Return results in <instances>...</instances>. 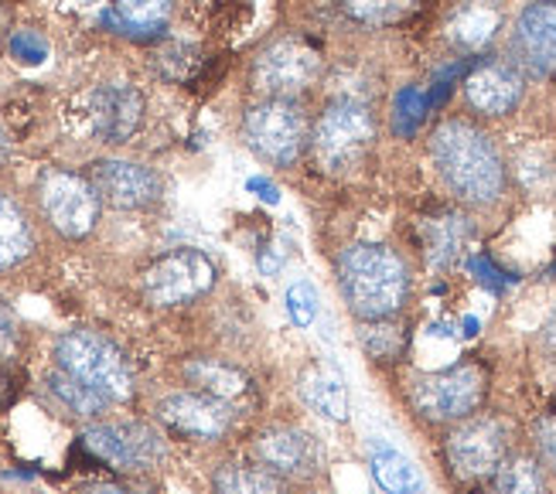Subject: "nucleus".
<instances>
[{
    "instance_id": "18",
    "label": "nucleus",
    "mask_w": 556,
    "mask_h": 494,
    "mask_svg": "<svg viewBox=\"0 0 556 494\" xmlns=\"http://www.w3.org/2000/svg\"><path fill=\"white\" fill-rule=\"evenodd\" d=\"M298 395L304 400L307 409L321 413L328 419H334V423H345V419L352 416V403H349V385L345 379L334 372V368L328 365H318L311 362L301 379H298Z\"/></svg>"
},
{
    "instance_id": "31",
    "label": "nucleus",
    "mask_w": 556,
    "mask_h": 494,
    "mask_svg": "<svg viewBox=\"0 0 556 494\" xmlns=\"http://www.w3.org/2000/svg\"><path fill=\"white\" fill-rule=\"evenodd\" d=\"M287 314L298 328H307L314 314H318V296H314L311 283H294L287 290Z\"/></svg>"
},
{
    "instance_id": "22",
    "label": "nucleus",
    "mask_w": 556,
    "mask_h": 494,
    "mask_svg": "<svg viewBox=\"0 0 556 494\" xmlns=\"http://www.w3.org/2000/svg\"><path fill=\"white\" fill-rule=\"evenodd\" d=\"M424 250H427V259L433 266H451L457 256H462V245L468 239V218L457 215V212H444L438 218H427L424 221Z\"/></svg>"
},
{
    "instance_id": "19",
    "label": "nucleus",
    "mask_w": 556,
    "mask_h": 494,
    "mask_svg": "<svg viewBox=\"0 0 556 494\" xmlns=\"http://www.w3.org/2000/svg\"><path fill=\"white\" fill-rule=\"evenodd\" d=\"M502 24V11L489 0H468L462 4L451 21H447V41L454 48H462V52H481L485 45H492L495 31Z\"/></svg>"
},
{
    "instance_id": "35",
    "label": "nucleus",
    "mask_w": 556,
    "mask_h": 494,
    "mask_svg": "<svg viewBox=\"0 0 556 494\" xmlns=\"http://www.w3.org/2000/svg\"><path fill=\"white\" fill-rule=\"evenodd\" d=\"M543 341H546V349L556 355V311L549 314V320H546V328H543Z\"/></svg>"
},
{
    "instance_id": "7",
    "label": "nucleus",
    "mask_w": 556,
    "mask_h": 494,
    "mask_svg": "<svg viewBox=\"0 0 556 494\" xmlns=\"http://www.w3.org/2000/svg\"><path fill=\"white\" fill-rule=\"evenodd\" d=\"M247 143L256 157L277 167H290L311 140L307 116L298 99H263L247 113Z\"/></svg>"
},
{
    "instance_id": "38",
    "label": "nucleus",
    "mask_w": 556,
    "mask_h": 494,
    "mask_svg": "<svg viewBox=\"0 0 556 494\" xmlns=\"http://www.w3.org/2000/svg\"><path fill=\"white\" fill-rule=\"evenodd\" d=\"M4 35H8V17H4V11H0V45H4Z\"/></svg>"
},
{
    "instance_id": "33",
    "label": "nucleus",
    "mask_w": 556,
    "mask_h": 494,
    "mask_svg": "<svg viewBox=\"0 0 556 494\" xmlns=\"http://www.w3.org/2000/svg\"><path fill=\"white\" fill-rule=\"evenodd\" d=\"M11 52H14L21 62L35 65V62H41V59H45L48 45H45V38H41V35H35V31H14V35H11Z\"/></svg>"
},
{
    "instance_id": "15",
    "label": "nucleus",
    "mask_w": 556,
    "mask_h": 494,
    "mask_svg": "<svg viewBox=\"0 0 556 494\" xmlns=\"http://www.w3.org/2000/svg\"><path fill=\"white\" fill-rule=\"evenodd\" d=\"M89 181L113 208H148L161 198V178L134 161H96Z\"/></svg>"
},
{
    "instance_id": "4",
    "label": "nucleus",
    "mask_w": 556,
    "mask_h": 494,
    "mask_svg": "<svg viewBox=\"0 0 556 494\" xmlns=\"http://www.w3.org/2000/svg\"><path fill=\"white\" fill-rule=\"evenodd\" d=\"M55 362L62 372L96 389L106 403H127L134 395V376L124 352L96 331H65L55 341Z\"/></svg>"
},
{
    "instance_id": "5",
    "label": "nucleus",
    "mask_w": 556,
    "mask_h": 494,
    "mask_svg": "<svg viewBox=\"0 0 556 494\" xmlns=\"http://www.w3.org/2000/svg\"><path fill=\"white\" fill-rule=\"evenodd\" d=\"M509 457V430L498 416H468L444 440V464L457 484L485 487Z\"/></svg>"
},
{
    "instance_id": "10",
    "label": "nucleus",
    "mask_w": 556,
    "mask_h": 494,
    "mask_svg": "<svg viewBox=\"0 0 556 494\" xmlns=\"http://www.w3.org/2000/svg\"><path fill=\"white\" fill-rule=\"evenodd\" d=\"M215 287V263L199 250H175L143 269V296L154 307H181Z\"/></svg>"
},
{
    "instance_id": "6",
    "label": "nucleus",
    "mask_w": 556,
    "mask_h": 494,
    "mask_svg": "<svg viewBox=\"0 0 556 494\" xmlns=\"http://www.w3.org/2000/svg\"><path fill=\"white\" fill-rule=\"evenodd\" d=\"M489 372L478 362L451 365L444 372H430L409 389V403L427 423H462L485 403Z\"/></svg>"
},
{
    "instance_id": "9",
    "label": "nucleus",
    "mask_w": 556,
    "mask_h": 494,
    "mask_svg": "<svg viewBox=\"0 0 556 494\" xmlns=\"http://www.w3.org/2000/svg\"><path fill=\"white\" fill-rule=\"evenodd\" d=\"M38 202L48 226L65 239H83L92 232L100 218V202L92 181L72 175V170H45L38 181Z\"/></svg>"
},
{
    "instance_id": "11",
    "label": "nucleus",
    "mask_w": 556,
    "mask_h": 494,
    "mask_svg": "<svg viewBox=\"0 0 556 494\" xmlns=\"http://www.w3.org/2000/svg\"><path fill=\"white\" fill-rule=\"evenodd\" d=\"M157 419L161 423L188 440H223L232 423H236V409L226 400H215L205 392H175L167 400L157 403Z\"/></svg>"
},
{
    "instance_id": "16",
    "label": "nucleus",
    "mask_w": 556,
    "mask_h": 494,
    "mask_svg": "<svg viewBox=\"0 0 556 494\" xmlns=\"http://www.w3.org/2000/svg\"><path fill=\"white\" fill-rule=\"evenodd\" d=\"M143 119V96L134 86L106 83L89 96V123L100 140L124 143Z\"/></svg>"
},
{
    "instance_id": "20",
    "label": "nucleus",
    "mask_w": 556,
    "mask_h": 494,
    "mask_svg": "<svg viewBox=\"0 0 556 494\" xmlns=\"http://www.w3.org/2000/svg\"><path fill=\"white\" fill-rule=\"evenodd\" d=\"M369 467L372 478L382 491L390 494H420L424 491V474L417 471V464L396 447H390L386 440H369Z\"/></svg>"
},
{
    "instance_id": "24",
    "label": "nucleus",
    "mask_w": 556,
    "mask_h": 494,
    "mask_svg": "<svg viewBox=\"0 0 556 494\" xmlns=\"http://www.w3.org/2000/svg\"><path fill=\"white\" fill-rule=\"evenodd\" d=\"M31 226L14 198L0 194V274L31 253Z\"/></svg>"
},
{
    "instance_id": "27",
    "label": "nucleus",
    "mask_w": 556,
    "mask_h": 494,
    "mask_svg": "<svg viewBox=\"0 0 556 494\" xmlns=\"http://www.w3.org/2000/svg\"><path fill=\"white\" fill-rule=\"evenodd\" d=\"M342 8L349 17L362 21V24H376V28H386V24H400L420 8V0H342Z\"/></svg>"
},
{
    "instance_id": "21",
    "label": "nucleus",
    "mask_w": 556,
    "mask_h": 494,
    "mask_svg": "<svg viewBox=\"0 0 556 494\" xmlns=\"http://www.w3.org/2000/svg\"><path fill=\"white\" fill-rule=\"evenodd\" d=\"M185 379L195 385V392L215 395V400L236 403L239 395L250 392V379L239 372L236 365L219 362V358H195L185 365Z\"/></svg>"
},
{
    "instance_id": "26",
    "label": "nucleus",
    "mask_w": 556,
    "mask_h": 494,
    "mask_svg": "<svg viewBox=\"0 0 556 494\" xmlns=\"http://www.w3.org/2000/svg\"><path fill=\"white\" fill-rule=\"evenodd\" d=\"M358 341L369 358L376 362H396L403 355L406 331L396 325V317H379V320H362Z\"/></svg>"
},
{
    "instance_id": "2",
    "label": "nucleus",
    "mask_w": 556,
    "mask_h": 494,
    "mask_svg": "<svg viewBox=\"0 0 556 494\" xmlns=\"http://www.w3.org/2000/svg\"><path fill=\"white\" fill-rule=\"evenodd\" d=\"M338 293L358 320L396 317L409 301L406 263L390 245L355 242L338 259Z\"/></svg>"
},
{
    "instance_id": "23",
    "label": "nucleus",
    "mask_w": 556,
    "mask_h": 494,
    "mask_svg": "<svg viewBox=\"0 0 556 494\" xmlns=\"http://www.w3.org/2000/svg\"><path fill=\"white\" fill-rule=\"evenodd\" d=\"M215 494H287V481L263 464H223L212 474Z\"/></svg>"
},
{
    "instance_id": "36",
    "label": "nucleus",
    "mask_w": 556,
    "mask_h": 494,
    "mask_svg": "<svg viewBox=\"0 0 556 494\" xmlns=\"http://www.w3.org/2000/svg\"><path fill=\"white\" fill-rule=\"evenodd\" d=\"M11 157V137L4 130V123H0V164H4Z\"/></svg>"
},
{
    "instance_id": "32",
    "label": "nucleus",
    "mask_w": 556,
    "mask_h": 494,
    "mask_svg": "<svg viewBox=\"0 0 556 494\" xmlns=\"http://www.w3.org/2000/svg\"><path fill=\"white\" fill-rule=\"evenodd\" d=\"M533 443H536L540 460L549 467V471H556V413H546L543 419H536Z\"/></svg>"
},
{
    "instance_id": "13",
    "label": "nucleus",
    "mask_w": 556,
    "mask_h": 494,
    "mask_svg": "<svg viewBox=\"0 0 556 494\" xmlns=\"http://www.w3.org/2000/svg\"><path fill=\"white\" fill-rule=\"evenodd\" d=\"M83 440L96 457L116 471H143L164 457L161 436L143 423H100Z\"/></svg>"
},
{
    "instance_id": "28",
    "label": "nucleus",
    "mask_w": 556,
    "mask_h": 494,
    "mask_svg": "<svg viewBox=\"0 0 556 494\" xmlns=\"http://www.w3.org/2000/svg\"><path fill=\"white\" fill-rule=\"evenodd\" d=\"M48 385H52V392L59 395V400L76 413V416H100L110 403L103 400L100 392L89 389L86 382L79 379H72L68 372H62V368H55L52 379H48Z\"/></svg>"
},
{
    "instance_id": "12",
    "label": "nucleus",
    "mask_w": 556,
    "mask_h": 494,
    "mask_svg": "<svg viewBox=\"0 0 556 494\" xmlns=\"http://www.w3.org/2000/svg\"><path fill=\"white\" fill-rule=\"evenodd\" d=\"M253 457L277 478L304 481L321 471V447L301 427H270L253 440Z\"/></svg>"
},
{
    "instance_id": "1",
    "label": "nucleus",
    "mask_w": 556,
    "mask_h": 494,
    "mask_svg": "<svg viewBox=\"0 0 556 494\" xmlns=\"http://www.w3.org/2000/svg\"><path fill=\"white\" fill-rule=\"evenodd\" d=\"M444 185L468 205H492L505 191V164L485 130L468 119H444L430 137Z\"/></svg>"
},
{
    "instance_id": "37",
    "label": "nucleus",
    "mask_w": 556,
    "mask_h": 494,
    "mask_svg": "<svg viewBox=\"0 0 556 494\" xmlns=\"http://www.w3.org/2000/svg\"><path fill=\"white\" fill-rule=\"evenodd\" d=\"M89 494H130V491H124V487H113V484H100V487H92Z\"/></svg>"
},
{
    "instance_id": "14",
    "label": "nucleus",
    "mask_w": 556,
    "mask_h": 494,
    "mask_svg": "<svg viewBox=\"0 0 556 494\" xmlns=\"http://www.w3.org/2000/svg\"><path fill=\"white\" fill-rule=\"evenodd\" d=\"M516 62L526 68V76L546 79L556 72V0H533L526 4L516 21Z\"/></svg>"
},
{
    "instance_id": "3",
    "label": "nucleus",
    "mask_w": 556,
    "mask_h": 494,
    "mask_svg": "<svg viewBox=\"0 0 556 494\" xmlns=\"http://www.w3.org/2000/svg\"><path fill=\"white\" fill-rule=\"evenodd\" d=\"M376 143V116L358 99H334L311 130V151L328 175L355 170Z\"/></svg>"
},
{
    "instance_id": "25",
    "label": "nucleus",
    "mask_w": 556,
    "mask_h": 494,
    "mask_svg": "<svg viewBox=\"0 0 556 494\" xmlns=\"http://www.w3.org/2000/svg\"><path fill=\"white\" fill-rule=\"evenodd\" d=\"M481 494H543V467L529 454H509Z\"/></svg>"
},
{
    "instance_id": "29",
    "label": "nucleus",
    "mask_w": 556,
    "mask_h": 494,
    "mask_svg": "<svg viewBox=\"0 0 556 494\" xmlns=\"http://www.w3.org/2000/svg\"><path fill=\"white\" fill-rule=\"evenodd\" d=\"M113 11L119 14V21L127 28L148 31L164 24V17L172 14V0H113Z\"/></svg>"
},
{
    "instance_id": "17",
    "label": "nucleus",
    "mask_w": 556,
    "mask_h": 494,
    "mask_svg": "<svg viewBox=\"0 0 556 494\" xmlns=\"http://www.w3.org/2000/svg\"><path fill=\"white\" fill-rule=\"evenodd\" d=\"M465 99L481 116H509L522 103L519 68L505 62H481L465 79Z\"/></svg>"
},
{
    "instance_id": "30",
    "label": "nucleus",
    "mask_w": 556,
    "mask_h": 494,
    "mask_svg": "<svg viewBox=\"0 0 556 494\" xmlns=\"http://www.w3.org/2000/svg\"><path fill=\"white\" fill-rule=\"evenodd\" d=\"M427 106H430V99L417 86L400 89L393 99V134H400V137L417 134V127L427 116Z\"/></svg>"
},
{
    "instance_id": "34",
    "label": "nucleus",
    "mask_w": 556,
    "mask_h": 494,
    "mask_svg": "<svg viewBox=\"0 0 556 494\" xmlns=\"http://www.w3.org/2000/svg\"><path fill=\"white\" fill-rule=\"evenodd\" d=\"M14 317H11V311L0 304V352H8L11 344H14Z\"/></svg>"
},
{
    "instance_id": "8",
    "label": "nucleus",
    "mask_w": 556,
    "mask_h": 494,
    "mask_svg": "<svg viewBox=\"0 0 556 494\" xmlns=\"http://www.w3.org/2000/svg\"><path fill=\"white\" fill-rule=\"evenodd\" d=\"M321 76V55L301 38L267 45L253 62V89L267 99H298Z\"/></svg>"
}]
</instances>
